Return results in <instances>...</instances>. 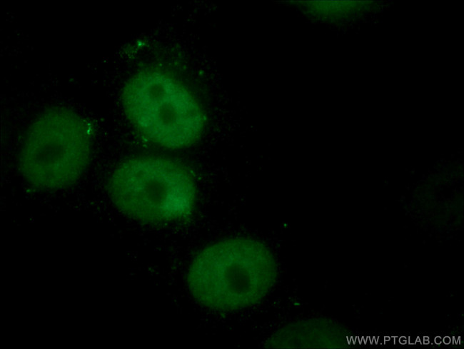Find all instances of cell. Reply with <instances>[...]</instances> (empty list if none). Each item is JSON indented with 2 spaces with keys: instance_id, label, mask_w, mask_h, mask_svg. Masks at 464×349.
Masks as SVG:
<instances>
[{
  "instance_id": "obj_1",
  "label": "cell",
  "mask_w": 464,
  "mask_h": 349,
  "mask_svg": "<svg viewBox=\"0 0 464 349\" xmlns=\"http://www.w3.org/2000/svg\"><path fill=\"white\" fill-rule=\"evenodd\" d=\"M278 278L276 258L260 241L229 238L201 249L189 265L186 283L201 305L220 312L261 303Z\"/></svg>"
},
{
  "instance_id": "obj_2",
  "label": "cell",
  "mask_w": 464,
  "mask_h": 349,
  "mask_svg": "<svg viewBox=\"0 0 464 349\" xmlns=\"http://www.w3.org/2000/svg\"><path fill=\"white\" fill-rule=\"evenodd\" d=\"M108 189L123 214L147 224L181 222L191 216L196 206L193 172L181 162L162 157L123 161L111 175Z\"/></svg>"
},
{
  "instance_id": "obj_3",
  "label": "cell",
  "mask_w": 464,
  "mask_h": 349,
  "mask_svg": "<svg viewBox=\"0 0 464 349\" xmlns=\"http://www.w3.org/2000/svg\"><path fill=\"white\" fill-rule=\"evenodd\" d=\"M125 113L145 138L168 148H183L201 136L206 122L197 98L163 70L148 68L134 74L121 93Z\"/></svg>"
},
{
  "instance_id": "obj_4",
  "label": "cell",
  "mask_w": 464,
  "mask_h": 349,
  "mask_svg": "<svg viewBox=\"0 0 464 349\" xmlns=\"http://www.w3.org/2000/svg\"><path fill=\"white\" fill-rule=\"evenodd\" d=\"M92 136L90 123L72 110L45 111L26 133L19 158L23 176L44 190L74 184L89 164Z\"/></svg>"
}]
</instances>
